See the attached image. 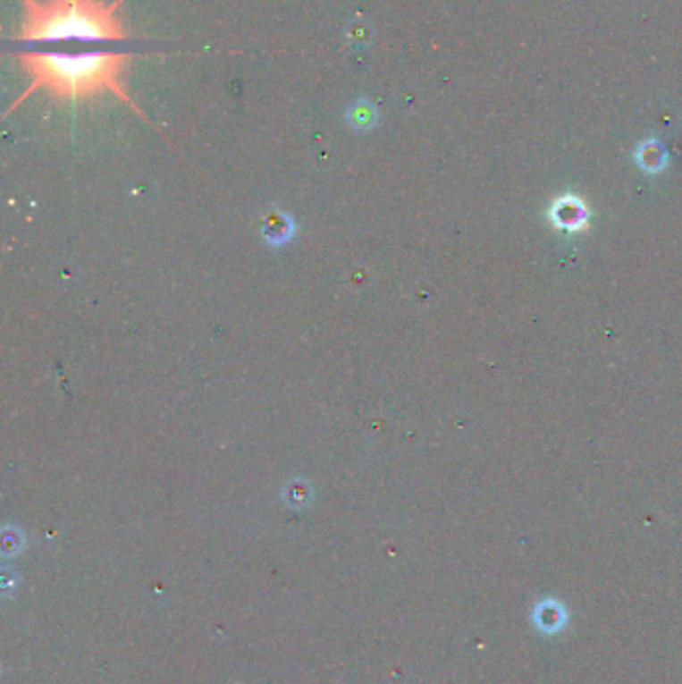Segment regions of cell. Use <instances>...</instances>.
<instances>
[{
	"label": "cell",
	"mask_w": 682,
	"mask_h": 684,
	"mask_svg": "<svg viewBox=\"0 0 682 684\" xmlns=\"http://www.w3.org/2000/svg\"><path fill=\"white\" fill-rule=\"evenodd\" d=\"M129 58L111 50H87V53H29L22 56V66L30 79L27 90L45 89L58 98H82L97 92L113 90L129 100L119 87V76ZM131 103V100H129Z\"/></svg>",
	"instance_id": "1"
},
{
	"label": "cell",
	"mask_w": 682,
	"mask_h": 684,
	"mask_svg": "<svg viewBox=\"0 0 682 684\" xmlns=\"http://www.w3.org/2000/svg\"><path fill=\"white\" fill-rule=\"evenodd\" d=\"M27 42H114L126 38L114 4L103 0H22Z\"/></svg>",
	"instance_id": "2"
}]
</instances>
